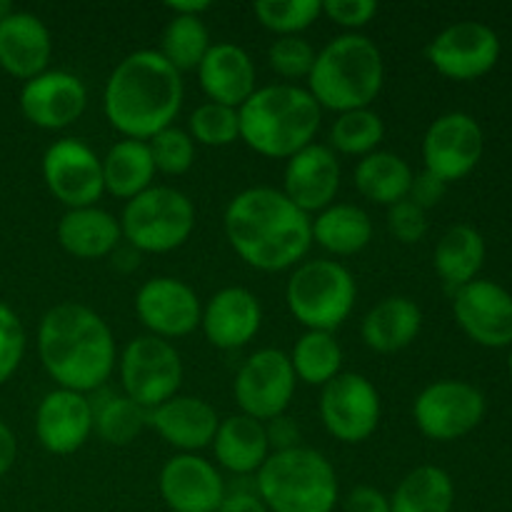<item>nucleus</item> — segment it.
Returning <instances> with one entry per match:
<instances>
[{
    "label": "nucleus",
    "instance_id": "1",
    "mask_svg": "<svg viewBox=\"0 0 512 512\" xmlns=\"http://www.w3.org/2000/svg\"><path fill=\"white\" fill-rule=\"evenodd\" d=\"M223 223L235 253L265 273L293 268L313 245L310 215L275 188H248L235 195Z\"/></svg>",
    "mask_w": 512,
    "mask_h": 512
},
{
    "label": "nucleus",
    "instance_id": "2",
    "mask_svg": "<svg viewBox=\"0 0 512 512\" xmlns=\"http://www.w3.org/2000/svg\"><path fill=\"white\" fill-rule=\"evenodd\" d=\"M183 95V78L158 50H135L110 73L103 110L118 133L148 143L153 135L173 125Z\"/></svg>",
    "mask_w": 512,
    "mask_h": 512
},
{
    "label": "nucleus",
    "instance_id": "3",
    "mask_svg": "<svg viewBox=\"0 0 512 512\" xmlns=\"http://www.w3.org/2000/svg\"><path fill=\"white\" fill-rule=\"evenodd\" d=\"M38 353L60 388L83 395L98 390L115 368V340L108 323L80 303H60L43 315Z\"/></svg>",
    "mask_w": 512,
    "mask_h": 512
},
{
    "label": "nucleus",
    "instance_id": "4",
    "mask_svg": "<svg viewBox=\"0 0 512 512\" xmlns=\"http://www.w3.org/2000/svg\"><path fill=\"white\" fill-rule=\"evenodd\" d=\"M240 140L265 158H293L315 140L323 108L293 83L258 88L238 108Z\"/></svg>",
    "mask_w": 512,
    "mask_h": 512
},
{
    "label": "nucleus",
    "instance_id": "5",
    "mask_svg": "<svg viewBox=\"0 0 512 512\" xmlns=\"http://www.w3.org/2000/svg\"><path fill=\"white\" fill-rule=\"evenodd\" d=\"M385 83V63L378 45L360 33H345L315 53L308 75V93L320 108L348 110L370 108Z\"/></svg>",
    "mask_w": 512,
    "mask_h": 512
},
{
    "label": "nucleus",
    "instance_id": "6",
    "mask_svg": "<svg viewBox=\"0 0 512 512\" xmlns=\"http://www.w3.org/2000/svg\"><path fill=\"white\" fill-rule=\"evenodd\" d=\"M258 495L270 512H333L338 475L313 448L275 450L258 470Z\"/></svg>",
    "mask_w": 512,
    "mask_h": 512
},
{
    "label": "nucleus",
    "instance_id": "7",
    "mask_svg": "<svg viewBox=\"0 0 512 512\" xmlns=\"http://www.w3.org/2000/svg\"><path fill=\"white\" fill-rule=\"evenodd\" d=\"M355 295L358 288L345 265L335 260H310L290 275L285 303L300 325L333 333L353 313Z\"/></svg>",
    "mask_w": 512,
    "mask_h": 512
},
{
    "label": "nucleus",
    "instance_id": "8",
    "mask_svg": "<svg viewBox=\"0 0 512 512\" xmlns=\"http://www.w3.org/2000/svg\"><path fill=\"white\" fill-rule=\"evenodd\" d=\"M195 205L183 190L153 185L125 203L123 238L143 253H170L193 235Z\"/></svg>",
    "mask_w": 512,
    "mask_h": 512
},
{
    "label": "nucleus",
    "instance_id": "9",
    "mask_svg": "<svg viewBox=\"0 0 512 512\" xmlns=\"http://www.w3.org/2000/svg\"><path fill=\"white\" fill-rule=\"evenodd\" d=\"M120 380L125 398L140 408L153 410L178 395L183 383V360L168 340L140 335L130 340L120 355Z\"/></svg>",
    "mask_w": 512,
    "mask_h": 512
},
{
    "label": "nucleus",
    "instance_id": "10",
    "mask_svg": "<svg viewBox=\"0 0 512 512\" xmlns=\"http://www.w3.org/2000/svg\"><path fill=\"white\" fill-rule=\"evenodd\" d=\"M413 418L425 438L450 443L478 428L485 418V398L463 380H438L415 398Z\"/></svg>",
    "mask_w": 512,
    "mask_h": 512
},
{
    "label": "nucleus",
    "instance_id": "11",
    "mask_svg": "<svg viewBox=\"0 0 512 512\" xmlns=\"http://www.w3.org/2000/svg\"><path fill=\"white\" fill-rule=\"evenodd\" d=\"M295 370L290 355L283 350L263 348L250 355L235 378V400L243 415L260 420H275L288 410L295 395Z\"/></svg>",
    "mask_w": 512,
    "mask_h": 512
},
{
    "label": "nucleus",
    "instance_id": "12",
    "mask_svg": "<svg viewBox=\"0 0 512 512\" xmlns=\"http://www.w3.org/2000/svg\"><path fill=\"white\" fill-rule=\"evenodd\" d=\"M320 418L325 430L340 443H363L378 430L380 395L360 373H340L323 385Z\"/></svg>",
    "mask_w": 512,
    "mask_h": 512
},
{
    "label": "nucleus",
    "instance_id": "13",
    "mask_svg": "<svg viewBox=\"0 0 512 512\" xmlns=\"http://www.w3.org/2000/svg\"><path fill=\"white\" fill-rule=\"evenodd\" d=\"M43 178L55 200L68 210L90 208L105 193L103 160L75 138L55 140L43 155Z\"/></svg>",
    "mask_w": 512,
    "mask_h": 512
},
{
    "label": "nucleus",
    "instance_id": "14",
    "mask_svg": "<svg viewBox=\"0 0 512 512\" xmlns=\"http://www.w3.org/2000/svg\"><path fill=\"white\" fill-rule=\"evenodd\" d=\"M500 58V38L478 20L448 25L428 45V60L440 75L453 80H475L490 73Z\"/></svg>",
    "mask_w": 512,
    "mask_h": 512
},
{
    "label": "nucleus",
    "instance_id": "15",
    "mask_svg": "<svg viewBox=\"0 0 512 512\" xmlns=\"http://www.w3.org/2000/svg\"><path fill=\"white\" fill-rule=\"evenodd\" d=\"M485 135L478 120L468 113H445L428 128L423 140L425 170L445 183L465 178L480 163Z\"/></svg>",
    "mask_w": 512,
    "mask_h": 512
},
{
    "label": "nucleus",
    "instance_id": "16",
    "mask_svg": "<svg viewBox=\"0 0 512 512\" xmlns=\"http://www.w3.org/2000/svg\"><path fill=\"white\" fill-rule=\"evenodd\" d=\"M135 313L155 338H185L203 318V308L188 283L178 278H150L135 295Z\"/></svg>",
    "mask_w": 512,
    "mask_h": 512
},
{
    "label": "nucleus",
    "instance_id": "17",
    "mask_svg": "<svg viewBox=\"0 0 512 512\" xmlns=\"http://www.w3.org/2000/svg\"><path fill=\"white\" fill-rule=\"evenodd\" d=\"M455 320L478 345H512V295L493 280H473L455 290Z\"/></svg>",
    "mask_w": 512,
    "mask_h": 512
},
{
    "label": "nucleus",
    "instance_id": "18",
    "mask_svg": "<svg viewBox=\"0 0 512 512\" xmlns=\"http://www.w3.org/2000/svg\"><path fill=\"white\" fill-rule=\"evenodd\" d=\"M88 105V90L78 75L68 70H45L20 90V110L43 130H63L73 125Z\"/></svg>",
    "mask_w": 512,
    "mask_h": 512
},
{
    "label": "nucleus",
    "instance_id": "19",
    "mask_svg": "<svg viewBox=\"0 0 512 512\" xmlns=\"http://www.w3.org/2000/svg\"><path fill=\"white\" fill-rule=\"evenodd\" d=\"M160 495L173 512H218L225 483L213 463L195 453L170 458L160 470Z\"/></svg>",
    "mask_w": 512,
    "mask_h": 512
},
{
    "label": "nucleus",
    "instance_id": "20",
    "mask_svg": "<svg viewBox=\"0 0 512 512\" xmlns=\"http://www.w3.org/2000/svg\"><path fill=\"white\" fill-rule=\"evenodd\" d=\"M95 428V408L83 393L53 390L45 395L35 413V435L53 455H70L88 443Z\"/></svg>",
    "mask_w": 512,
    "mask_h": 512
},
{
    "label": "nucleus",
    "instance_id": "21",
    "mask_svg": "<svg viewBox=\"0 0 512 512\" xmlns=\"http://www.w3.org/2000/svg\"><path fill=\"white\" fill-rule=\"evenodd\" d=\"M340 190V163L333 148L310 143L293 158H288L283 175V193L303 213H315L333 205Z\"/></svg>",
    "mask_w": 512,
    "mask_h": 512
},
{
    "label": "nucleus",
    "instance_id": "22",
    "mask_svg": "<svg viewBox=\"0 0 512 512\" xmlns=\"http://www.w3.org/2000/svg\"><path fill=\"white\" fill-rule=\"evenodd\" d=\"M263 323L260 300L245 288H223L203 308V333L210 345L220 350H235L248 345Z\"/></svg>",
    "mask_w": 512,
    "mask_h": 512
},
{
    "label": "nucleus",
    "instance_id": "23",
    "mask_svg": "<svg viewBox=\"0 0 512 512\" xmlns=\"http://www.w3.org/2000/svg\"><path fill=\"white\" fill-rule=\"evenodd\" d=\"M53 55V40L43 20L33 13L13 10L0 20V68L13 78L33 80L45 73Z\"/></svg>",
    "mask_w": 512,
    "mask_h": 512
},
{
    "label": "nucleus",
    "instance_id": "24",
    "mask_svg": "<svg viewBox=\"0 0 512 512\" xmlns=\"http://www.w3.org/2000/svg\"><path fill=\"white\" fill-rule=\"evenodd\" d=\"M148 423L168 445L183 453H195L213 443L220 418L213 405L203 398L175 395L158 408L148 410Z\"/></svg>",
    "mask_w": 512,
    "mask_h": 512
},
{
    "label": "nucleus",
    "instance_id": "25",
    "mask_svg": "<svg viewBox=\"0 0 512 512\" xmlns=\"http://www.w3.org/2000/svg\"><path fill=\"white\" fill-rule=\"evenodd\" d=\"M200 88L213 103L240 108L255 93V63L240 45L215 43L198 65Z\"/></svg>",
    "mask_w": 512,
    "mask_h": 512
},
{
    "label": "nucleus",
    "instance_id": "26",
    "mask_svg": "<svg viewBox=\"0 0 512 512\" xmlns=\"http://www.w3.org/2000/svg\"><path fill=\"white\" fill-rule=\"evenodd\" d=\"M215 460L235 475L258 473L270 458L268 428L250 415H230L220 420L213 440Z\"/></svg>",
    "mask_w": 512,
    "mask_h": 512
},
{
    "label": "nucleus",
    "instance_id": "27",
    "mask_svg": "<svg viewBox=\"0 0 512 512\" xmlns=\"http://www.w3.org/2000/svg\"><path fill=\"white\" fill-rule=\"evenodd\" d=\"M120 238H123L120 220L98 205L68 210L58 223L60 248L80 260L105 258L118 248Z\"/></svg>",
    "mask_w": 512,
    "mask_h": 512
},
{
    "label": "nucleus",
    "instance_id": "28",
    "mask_svg": "<svg viewBox=\"0 0 512 512\" xmlns=\"http://www.w3.org/2000/svg\"><path fill=\"white\" fill-rule=\"evenodd\" d=\"M423 328V310L405 295L385 298L363 318L360 333L375 353H398L408 348Z\"/></svg>",
    "mask_w": 512,
    "mask_h": 512
},
{
    "label": "nucleus",
    "instance_id": "29",
    "mask_svg": "<svg viewBox=\"0 0 512 512\" xmlns=\"http://www.w3.org/2000/svg\"><path fill=\"white\" fill-rule=\"evenodd\" d=\"M100 160H103L105 190L115 198L133 200L143 190L153 188L155 163L145 140H120Z\"/></svg>",
    "mask_w": 512,
    "mask_h": 512
},
{
    "label": "nucleus",
    "instance_id": "30",
    "mask_svg": "<svg viewBox=\"0 0 512 512\" xmlns=\"http://www.w3.org/2000/svg\"><path fill=\"white\" fill-rule=\"evenodd\" d=\"M313 240L333 255H355L373 240V220L358 205L333 203L313 220Z\"/></svg>",
    "mask_w": 512,
    "mask_h": 512
},
{
    "label": "nucleus",
    "instance_id": "31",
    "mask_svg": "<svg viewBox=\"0 0 512 512\" xmlns=\"http://www.w3.org/2000/svg\"><path fill=\"white\" fill-rule=\"evenodd\" d=\"M485 263V240L470 225H453L445 230L438 240L433 253V265L440 278L450 288H463V285L478 280L480 268Z\"/></svg>",
    "mask_w": 512,
    "mask_h": 512
},
{
    "label": "nucleus",
    "instance_id": "32",
    "mask_svg": "<svg viewBox=\"0 0 512 512\" xmlns=\"http://www.w3.org/2000/svg\"><path fill=\"white\" fill-rule=\"evenodd\" d=\"M413 170L400 155L388 150H375L365 155L355 168V188L363 198L378 205H395L408 198Z\"/></svg>",
    "mask_w": 512,
    "mask_h": 512
},
{
    "label": "nucleus",
    "instance_id": "33",
    "mask_svg": "<svg viewBox=\"0 0 512 512\" xmlns=\"http://www.w3.org/2000/svg\"><path fill=\"white\" fill-rule=\"evenodd\" d=\"M455 485L438 465L410 470L390 498L393 512H453Z\"/></svg>",
    "mask_w": 512,
    "mask_h": 512
},
{
    "label": "nucleus",
    "instance_id": "34",
    "mask_svg": "<svg viewBox=\"0 0 512 512\" xmlns=\"http://www.w3.org/2000/svg\"><path fill=\"white\" fill-rule=\"evenodd\" d=\"M290 363H293L295 378L303 380V383L328 385L343 368V348L333 338V333L308 330L295 343Z\"/></svg>",
    "mask_w": 512,
    "mask_h": 512
},
{
    "label": "nucleus",
    "instance_id": "35",
    "mask_svg": "<svg viewBox=\"0 0 512 512\" xmlns=\"http://www.w3.org/2000/svg\"><path fill=\"white\" fill-rule=\"evenodd\" d=\"M210 45L213 43H210V33L203 20L190 18V15H173L163 30L158 53L178 73H183V70H198V65L208 55Z\"/></svg>",
    "mask_w": 512,
    "mask_h": 512
},
{
    "label": "nucleus",
    "instance_id": "36",
    "mask_svg": "<svg viewBox=\"0 0 512 512\" xmlns=\"http://www.w3.org/2000/svg\"><path fill=\"white\" fill-rule=\"evenodd\" d=\"M385 138V125L375 110L360 108L340 113L330 130V143L345 155H370L375 153Z\"/></svg>",
    "mask_w": 512,
    "mask_h": 512
},
{
    "label": "nucleus",
    "instance_id": "37",
    "mask_svg": "<svg viewBox=\"0 0 512 512\" xmlns=\"http://www.w3.org/2000/svg\"><path fill=\"white\" fill-rule=\"evenodd\" d=\"M148 423V410L140 408L125 395L105 400L100 408H95V433L108 445H128L140 435V430Z\"/></svg>",
    "mask_w": 512,
    "mask_h": 512
},
{
    "label": "nucleus",
    "instance_id": "38",
    "mask_svg": "<svg viewBox=\"0 0 512 512\" xmlns=\"http://www.w3.org/2000/svg\"><path fill=\"white\" fill-rule=\"evenodd\" d=\"M253 13L263 28L283 38V35H298L310 28L323 15V3L320 0H258L253 5Z\"/></svg>",
    "mask_w": 512,
    "mask_h": 512
},
{
    "label": "nucleus",
    "instance_id": "39",
    "mask_svg": "<svg viewBox=\"0 0 512 512\" xmlns=\"http://www.w3.org/2000/svg\"><path fill=\"white\" fill-rule=\"evenodd\" d=\"M190 138L195 143L210 145V148H225V145L235 143L240 138V115L238 108H230L223 103H208L198 105L190 113L188 120Z\"/></svg>",
    "mask_w": 512,
    "mask_h": 512
},
{
    "label": "nucleus",
    "instance_id": "40",
    "mask_svg": "<svg viewBox=\"0 0 512 512\" xmlns=\"http://www.w3.org/2000/svg\"><path fill=\"white\" fill-rule=\"evenodd\" d=\"M150 155H153L155 170L165 175H183L195 163V140L185 130L170 128L160 130L158 135L148 140Z\"/></svg>",
    "mask_w": 512,
    "mask_h": 512
},
{
    "label": "nucleus",
    "instance_id": "41",
    "mask_svg": "<svg viewBox=\"0 0 512 512\" xmlns=\"http://www.w3.org/2000/svg\"><path fill=\"white\" fill-rule=\"evenodd\" d=\"M268 63L280 78H308L315 63V50L300 35H283L268 48Z\"/></svg>",
    "mask_w": 512,
    "mask_h": 512
},
{
    "label": "nucleus",
    "instance_id": "42",
    "mask_svg": "<svg viewBox=\"0 0 512 512\" xmlns=\"http://www.w3.org/2000/svg\"><path fill=\"white\" fill-rule=\"evenodd\" d=\"M25 353V330L18 315L0 303V385L18 370Z\"/></svg>",
    "mask_w": 512,
    "mask_h": 512
},
{
    "label": "nucleus",
    "instance_id": "43",
    "mask_svg": "<svg viewBox=\"0 0 512 512\" xmlns=\"http://www.w3.org/2000/svg\"><path fill=\"white\" fill-rule=\"evenodd\" d=\"M388 230L398 243L413 245L420 243L428 233V213L413 203V200H400L388 208Z\"/></svg>",
    "mask_w": 512,
    "mask_h": 512
},
{
    "label": "nucleus",
    "instance_id": "44",
    "mask_svg": "<svg viewBox=\"0 0 512 512\" xmlns=\"http://www.w3.org/2000/svg\"><path fill=\"white\" fill-rule=\"evenodd\" d=\"M323 13L333 23L355 30L373 20V15L378 13V3H373V0H325Z\"/></svg>",
    "mask_w": 512,
    "mask_h": 512
},
{
    "label": "nucleus",
    "instance_id": "45",
    "mask_svg": "<svg viewBox=\"0 0 512 512\" xmlns=\"http://www.w3.org/2000/svg\"><path fill=\"white\" fill-rule=\"evenodd\" d=\"M445 190H448V183L445 180H440L438 175L428 173V170H423V173L413 175V183H410V193H408V200H413L418 208L423 210H430L435 208V205L440 203V200L445 198Z\"/></svg>",
    "mask_w": 512,
    "mask_h": 512
},
{
    "label": "nucleus",
    "instance_id": "46",
    "mask_svg": "<svg viewBox=\"0 0 512 512\" xmlns=\"http://www.w3.org/2000/svg\"><path fill=\"white\" fill-rule=\"evenodd\" d=\"M345 512H393L390 510V498H385L380 490L370 485L353 488L345 498Z\"/></svg>",
    "mask_w": 512,
    "mask_h": 512
},
{
    "label": "nucleus",
    "instance_id": "47",
    "mask_svg": "<svg viewBox=\"0 0 512 512\" xmlns=\"http://www.w3.org/2000/svg\"><path fill=\"white\" fill-rule=\"evenodd\" d=\"M218 512H270L268 505L260 500L258 493H248V490H235V493H225L223 505Z\"/></svg>",
    "mask_w": 512,
    "mask_h": 512
},
{
    "label": "nucleus",
    "instance_id": "48",
    "mask_svg": "<svg viewBox=\"0 0 512 512\" xmlns=\"http://www.w3.org/2000/svg\"><path fill=\"white\" fill-rule=\"evenodd\" d=\"M270 428H268V440L270 445H278V450H288V448H298V428L288 423V418H275L270 420Z\"/></svg>",
    "mask_w": 512,
    "mask_h": 512
},
{
    "label": "nucleus",
    "instance_id": "49",
    "mask_svg": "<svg viewBox=\"0 0 512 512\" xmlns=\"http://www.w3.org/2000/svg\"><path fill=\"white\" fill-rule=\"evenodd\" d=\"M15 455H18V443H15L13 430L5 423H0V478L13 468Z\"/></svg>",
    "mask_w": 512,
    "mask_h": 512
},
{
    "label": "nucleus",
    "instance_id": "50",
    "mask_svg": "<svg viewBox=\"0 0 512 512\" xmlns=\"http://www.w3.org/2000/svg\"><path fill=\"white\" fill-rule=\"evenodd\" d=\"M165 8H168L173 15H190V18H200V15L210 10V3L208 0H168Z\"/></svg>",
    "mask_w": 512,
    "mask_h": 512
},
{
    "label": "nucleus",
    "instance_id": "51",
    "mask_svg": "<svg viewBox=\"0 0 512 512\" xmlns=\"http://www.w3.org/2000/svg\"><path fill=\"white\" fill-rule=\"evenodd\" d=\"M13 5H10L8 3V0H0V20H5V18H8V15L10 13H13Z\"/></svg>",
    "mask_w": 512,
    "mask_h": 512
},
{
    "label": "nucleus",
    "instance_id": "52",
    "mask_svg": "<svg viewBox=\"0 0 512 512\" xmlns=\"http://www.w3.org/2000/svg\"><path fill=\"white\" fill-rule=\"evenodd\" d=\"M508 365H510V375H512V350H510V360H508Z\"/></svg>",
    "mask_w": 512,
    "mask_h": 512
}]
</instances>
